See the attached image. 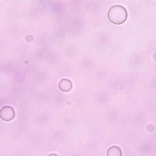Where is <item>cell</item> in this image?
<instances>
[{"mask_svg":"<svg viewBox=\"0 0 156 156\" xmlns=\"http://www.w3.org/2000/svg\"><path fill=\"white\" fill-rule=\"evenodd\" d=\"M109 20L113 23L120 25L127 20L128 13L126 9L119 5H114L109 9L108 13Z\"/></svg>","mask_w":156,"mask_h":156,"instance_id":"obj_1","label":"cell"},{"mask_svg":"<svg viewBox=\"0 0 156 156\" xmlns=\"http://www.w3.org/2000/svg\"><path fill=\"white\" fill-rule=\"evenodd\" d=\"M15 112L12 107L6 106L3 107L0 111V117L3 120L8 121L14 118Z\"/></svg>","mask_w":156,"mask_h":156,"instance_id":"obj_2","label":"cell"},{"mask_svg":"<svg viewBox=\"0 0 156 156\" xmlns=\"http://www.w3.org/2000/svg\"><path fill=\"white\" fill-rule=\"evenodd\" d=\"M58 87L62 91L68 92L71 89L72 84L69 80L67 79H62L60 81Z\"/></svg>","mask_w":156,"mask_h":156,"instance_id":"obj_3","label":"cell"},{"mask_svg":"<svg viewBox=\"0 0 156 156\" xmlns=\"http://www.w3.org/2000/svg\"><path fill=\"white\" fill-rule=\"evenodd\" d=\"M122 155L121 150L116 146L110 147L108 149L107 152V156H121Z\"/></svg>","mask_w":156,"mask_h":156,"instance_id":"obj_4","label":"cell"}]
</instances>
